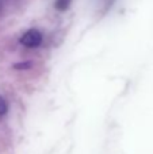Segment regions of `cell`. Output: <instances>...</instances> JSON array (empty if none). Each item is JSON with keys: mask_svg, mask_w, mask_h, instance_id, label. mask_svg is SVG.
<instances>
[{"mask_svg": "<svg viewBox=\"0 0 153 154\" xmlns=\"http://www.w3.org/2000/svg\"><path fill=\"white\" fill-rule=\"evenodd\" d=\"M20 43L29 49L38 48V46L42 43V34H41L38 30L31 29L23 34V37L20 38Z\"/></svg>", "mask_w": 153, "mask_h": 154, "instance_id": "cell-1", "label": "cell"}, {"mask_svg": "<svg viewBox=\"0 0 153 154\" xmlns=\"http://www.w3.org/2000/svg\"><path fill=\"white\" fill-rule=\"evenodd\" d=\"M70 2H72V0H56V2H54V7L58 11H65L69 8Z\"/></svg>", "mask_w": 153, "mask_h": 154, "instance_id": "cell-2", "label": "cell"}, {"mask_svg": "<svg viewBox=\"0 0 153 154\" xmlns=\"http://www.w3.org/2000/svg\"><path fill=\"white\" fill-rule=\"evenodd\" d=\"M14 68L15 69H29V68H31V61H26L23 64H16L14 65Z\"/></svg>", "mask_w": 153, "mask_h": 154, "instance_id": "cell-4", "label": "cell"}, {"mask_svg": "<svg viewBox=\"0 0 153 154\" xmlns=\"http://www.w3.org/2000/svg\"><path fill=\"white\" fill-rule=\"evenodd\" d=\"M7 109H8V106H7V103H5L4 97L0 96V116L7 114Z\"/></svg>", "mask_w": 153, "mask_h": 154, "instance_id": "cell-3", "label": "cell"}]
</instances>
